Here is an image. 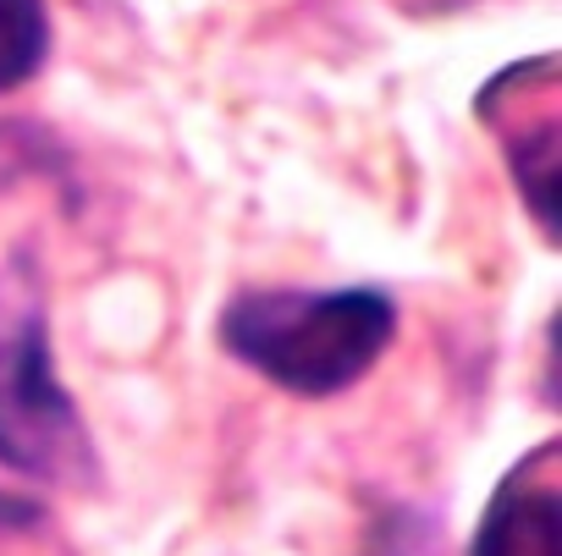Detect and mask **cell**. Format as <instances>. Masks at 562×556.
Instances as JSON below:
<instances>
[{
  "label": "cell",
  "instance_id": "cell-3",
  "mask_svg": "<svg viewBox=\"0 0 562 556\" xmlns=\"http://www.w3.org/2000/svg\"><path fill=\"white\" fill-rule=\"evenodd\" d=\"M469 556H562V468L557 446L529 452L491 496Z\"/></svg>",
  "mask_w": 562,
  "mask_h": 556
},
{
  "label": "cell",
  "instance_id": "cell-5",
  "mask_svg": "<svg viewBox=\"0 0 562 556\" xmlns=\"http://www.w3.org/2000/svg\"><path fill=\"white\" fill-rule=\"evenodd\" d=\"M50 56L45 0H0V94L23 89Z\"/></svg>",
  "mask_w": 562,
  "mask_h": 556
},
{
  "label": "cell",
  "instance_id": "cell-1",
  "mask_svg": "<svg viewBox=\"0 0 562 556\" xmlns=\"http://www.w3.org/2000/svg\"><path fill=\"white\" fill-rule=\"evenodd\" d=\"M397 309L375 287L348 293H248L226 309L221 342L293 397L348 392L392 342Z\"/></svg>",
  "mask_w": 562,
  "mask_h": 556
},
{
  "label": "cell",
  "instance_id": "cell-6",
  "mask_svg": "<svg viewBox=\"0 0 562 556\" xmlns=\"http://www.w3.org/2000/svg\"><path fill=\"white\" fill-rule=\"evenodd\" d=\"M0 501H7V496H0Z\"/></svg>",
  "mask_w": 562,
  "mask_h": 556
},
{
  "label": "cell",
  "instance_id": "cell-2",
  "mask_svg": "<svg viewBox=\"0 0 562 556\" xmlns=\"http://www.w3.org/2000/svg\"><path fill=\"white\" fill-rule=\"evenodd\" d=\"M0 463L50 485L94 474L89 430L50 364V320L34 264H0Z\"/></svg>",
  "mask_w": 562,
  "mask_h": 556
},
{
  "label": "cell",
  "instance_id": "cell-4",
  "mask_svg": "<svg viewBox=\"0 0 562 556\" xmlns=\"http://www.w3.org/2000/svg\"><path fill=\"white\" fill-rule=\"evenodd\" d=\"M502 127V144H507V160L518 171V188L535 209V220L551 231L557 226V100L551 89L529 94V105H518V122H496Z\"/></svg>",
  "mask_w": 562,
  "mask_h": 556
}]
</instances>
